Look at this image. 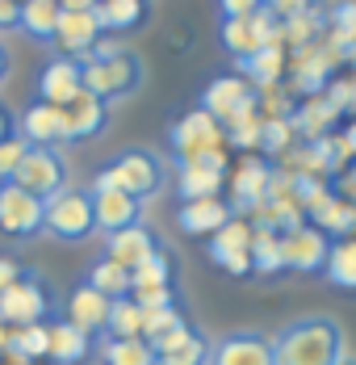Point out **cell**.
<instances>
[{
  "label": "cell",
  "instance_id": "cell-1",
  "mask_svg": "<svg viewBox=\"0 0 356 365\" xmlns=\"http://www.w3.org/2000/svg\"><path fill=\"white\" fill-rule=\"evenodd\" d=\"M80 68H84V93L101 97L105 106L135 97L142 88V80H147L142 55L130 51V46H122L117 38H109V34L80 59Z\"/></svg>",
  "mask_w": 356,
  "mask_h": 365
},
{
  "label": "cell",
  "instance_id": "cell-2",
  "mask_svg": "<svg viewBox=\"0 0 356 365\" xmlns=\"http://www.w3.org/2000/svg\"><path fill=\"white\" fill-rule=\"evenodd\" d=\"M277 365H340L348 357V336L335 315H302L277 336Z\"/></svg>",
  "mask_w": 356,
  "mask_h": 365
},
{
  "label": "cell",
  "instance_id": "cell-3",
  "mask_svg": "<svg viewBox=\"0 0 356 365\" xmlns=\"http://www.w3.org/2000/svg\"><path fill=\"white\" fill-rule=\"evenodd\" d=\"M93 185H113V189H122L139 202H151L168 189V160L151 147H126L97 173Z\"/></svg>",
  "mask_w": 356,
  "mask_h": 365
},
{
  "label": "cell",
  "instance_id": "cell-4",
  "mask_svg": "<svg viewBox=\"0 0 356 365\" xmlns=\"http://www.w3.org/2000/svg\"><path fill=\"white\" fill-rule=\"evenodd\" d=\"M13 185H21L26 193H34L42 202H51L63 189H71V164L63 155V147H30L21 168L13 173Z\"/></svg>",
  "mask_w": 356,
  "mask_h": 365
},
{
  "label": "cell",
  "instance_id": "cell-5",
  "mask_svg": "<svg viewBox=\"0 0 356 365\" xmlns=\"http://www.w3.org/2000/svg\"><path fill=\"white\" fill-rule=\"evenodd\" d=\"M46 235H55L59 244H84L88 235H97L93 193L88 189H63L59 197H51L46 202Z\"/></svg>",
  "mask_w": 356,
  "mask_h": 365
},
{
  "label": "cell",
  "instance_id": "cell-6",
  "mask_svg": "<svg viewBox=\"0 0 356 365\" xmlns=\"http://www.w3.org/2000/svg\"><path fill=\"white\" fill-rule=\"evenodd\" d=\"M168 147H172V155H177V168L201 160V155H210V151H222V122L210 118L201 106L189 110V113H180L177 122L168 126Z\"/></svg>",
  "mask_w": 356,
  "mask_h": 365
},
{
  "label": "cell",
  "instance_id": "cell-7",
  "mask_svg": "<svg viewBox=\"0 0 356 365\" xmlns=\"http://www.w3.org/2000/svg\"><path fill=\"white\" fill-rule=\"evenodd\" d=\"M51 311V290L42 282L38 269H21V277L0 294V319L4 328H30V324H42Z\"/></svg>",
  "mask_w": 356,
  "mask_h": 365
},
{
  "label": "cell",
  "instance_id": "cell-8",
  "mask_svg": "<svg viewBox=\"0 0 356 365\" xmlns=\"http://www.w3.org/2000/svg\"><path fill=\"white\" fill-rule=\"evenodd\" d=\"M218 42H222V51H226L235 63H244V59H251L260 46L281 42V21H277L268 9H260V13H251V17H231V21L218 26Z\"/></svg>",
  "mask_w": 356,
  "mask_h": 365
},
{
  "label": "cell",
  "instance_id": "cell-9",
  "mask_svg": "<svg viewBox=\"0 0 356 365\" xmlns=\"http://www.w3.org/2000/svg\"><path fill=\"white\" fill-rule=\"evenodd\" d=\"M201 110L226 126L244 113H260V88H251L244 76H214L201 88Z\"/></svg>",
  "mask_w": 356,
  "mask_h": 365
},
{
  "label": "cell",
  "instance_id": "cell-10",
  "mask_svg": "<svg viewBox=\"0 0 356 365\" xmlns=\"http://www.w3.org/2000/svg\"><path fill=\"white\" fill-rule=\"evenodd\" d=\"M0 231L13 235V240H34L46 231V202L26 193L21 185L4 181V193H0Z\"/></svg>",
  "mask_w": 356,
  "mask_h": 365
},
{
  "label": "cell",
  "instance_id": "cell-11",
  "mask_svg": "<svg viewBox=\"0 0 356 365\" xmlns=\"http://www.w3.org/2000/svg\"><path fill=\"white\" fill-rule=\"evenodd\" d=\"M210 365H277V344L256 328L226 331L210 344Z\"/></svg>",
  "mask_w": 356,
  "mask_h": 365
},
{
  "label": "cell",
  "instance_id": "cell-12",
  "mask_svg": "<svg viewBox=\"0 0 356 365\" xmlns=\"http://www.w3.org/2000/svg\"><path fill=\"white\" fill-rule=\"evenodd\" d=\"M93 219H97V231L101 235H117V231H130V227H142V215H147V202L113 189V185H93Z\"/></svg>",
  "mask_w": 356,
  "mask_h": 365
},
{
  "label": "cell",
  "instance_id": "cell-13",
  "mask_svg": "<svg viewBox=\"0 0 356 365\" xmlns=\"http://www.w3.org/2000/svg\"><path fill=\"white\" fill-rule=\"evenodd\" d=\"M327 252H331V240L315 222H302V227L281 235V256L289 273H323L327 269Z\"/></svg>",
  "mask_w": 356,
  "mask_h": 365
},
{
  "label": "cell",
  "instance_id": "cell-14",
  "mask_svg": "<svg viewBox=\"0 0 356 365\" xmlns=\"http://www.w3.org/2000/svg\"><path fill=\"white\" fill-rule=\"evenodd\" d=\"M80 93H84V68H80V59L55 55V59L42 63V72H38V101L63 110V106H71Z\"/></svg>",
  "mask_w": 356,
  "mask_h": 365
},
{
  "label": "cell",
  "instance_id": "cell-15",
  "mask_svg": "<svg viewBox=\"0 0 356 365\" xmlns=\"http://www.w3.org/2000/svg\"><path fill=\"white\" fill-rule=\"evenodd\" d=\"M206 252H210V260L222 269V273L248 277L251 273V227L244 219H231L218 235H210Z\"/></svg>",
  "mask_w": 356,
  "mask_h": 365
},
{
  "label": "cell",
  "instance_id": "cell-16",
  "mask_svg": "<svg viewBox=\"0 0 356 365\" xmlns=\"http://www.w3.org/2000/svg\"><path fill=\"white\" fill-rule=\"evenodd\" d=\"M273 185H277L273 164L248 155V160L239 164L235 181H231V210H235V215H244V210H260V206L273 197Z\"/></svg>",
  "mask_w": 356,
  "mask_h": 365
},
{
  "label": "cell",
  "instance_id": "cell-17",
  "mask_svg": "<svg viewBox=\"0 0 356 365\" xmlns=\"http://www.w3.org/2000/svg\"><path fill=\"white\" fill-rule=\"evenodd\" d=\"M210 336L197 324H180L177 331H168L164 340H155V357L159 365H210Z\"/></svg>",
  "mask_w": 356,
  "mask_h": 365
},
{
  "label": "cell",
  "instance_id": "cell-18",
  "mask_svg": "<svg viewBox=\"0 0 356 365\" xmlns=\"http://www.w3.org/2000/svg\"><path fill=\"white\" fill-rule=\"evenodd\" d=\"M17 135L30 147H63L68 143V118H63L59 106L34 101V106H26V113L17 118Z\"/></svg>",
  "mask_w": 356,
  "mask_h": 365
},
{
  "label": "cell",
  "instance_id": "cell-19",
  "mask_svg": "<svg viewBox=\"0 0 356 365\" xmlns=\"http://www.w3.org/2000/svg\"><path fill=\"white\" fill-rule=\"evenodd\" d=\"M222 173H226V155H222V151H210V155H201V160H193V164H180V177H177L180 202L218 197Z\"/></svg>",
  "mask_w": 356,
  "mask_h": 365
},
{
  "label": "cell",
  "instance_id": "cell-20",
  "mask_svg": "<svg viewBox=\"0 0 356 365\" xmlns=\"http://www.w3.org/2000/svg\"><path fill=\"white\" fill-rule=\"evenodd\" d=\"M109 307H113V302H109L101 290H93L88 282H75L71 294H68V315H63V319L75 324L80 331H88L93 340H101V336H105V324H109Z\"/></svg>",
  "mask_w": 356,
  "mask_h": 365
},
{
  "label": "cell",
  "instance_id": "cell-21",
  "mask_svg": "<svg viewBox=\"0 0 356 365\" xmlns=\"http://www.w3.org/2000/svg\"><path fill=\"white\" fill-rule=\"evenodd\" d=\"M101 38H105V30H101L97 9H88V13H71V9H63V17H59V34H55L59 55L84 59V55L101 42Z\"/></svg>",
  "mask_w": 356,
  "mask_h": 365
},
{
  "label": "cell",
  "instance_id": "cell-22",
  "mask_svg": "<svg viewBox=\"0 0 356 365\" xmlns=\"http://www.w3.org/2000/svg\"><path fill=\"white\" fill-rule=\"evenodd\" d=\"M231 219H235V210H231V202H222V197L180 202V210H177V227L184 231V235H193V240H210V235H218Z\"/></svg>",
  "mask_w": 356,
  "mask_h": 365
},
{
  "label": "cell",
  "instance_id": "cell-23",
  "mask_svg": "<svg viewBox=\"0 0 356 365\" xmlns=\"http://www.w3.org/2000/svg\"><path fill=\"white\" fill-rule=\"evenodd\" d=\"M63 118H68V143H88L109 130V106L93 93H80L71 106H63Z\"/></svg>",
  "mask_w": 356,
  "mask_h": 365
},
{
  "label": "cell",
  "instance_id": "cell-24",
  "mask_svg": "<svg viewBox=\"0 0 356 365\" xmlns=\"http://www.w3.org/2000/svg\"><path fill=\"white\" fill-rule=\"evenodd\" d=\"M155 252H164V244H159V235L147 231V227H130V231L105 235V256L117 260L122 269H130V273H135L139 264H147Z\"/></svg>",
  "mask_w": 356,
  "mask_h": 365
},
{
  "label": "cell",
  "instance_id": "cell-25",
  "mask_svg": "<svg viewBox=\"0 0 356 365\" xmlns=\"http://www.w3.org/2000/svg\"><path fill=\"white\" fill-rule=\"evenodd\" d=\"M59 17H63V4L59 0H21V34L38 42V46H55L59 34Z\"/></svg>",
  "mask_w": 356,
  "mask_h": 365
},
{
  "label": "cell",
  "instance_id": "cell-26",
  "mask_svg": "<svg viewBox=\"0 0 356 365\" xmlns=\"http://www.w3.org/2000/svg\"><path fill=\"white\" fill-rule=\"evenodd\" d=\"M93 349H97V340L88 331H80L75 324H68V319L51 324V353L46 357L55 365H84L93 357Z\"/></svg>",
  "mask_w": 356,
  "mask_h": 365
},
{
  "label": "cell",
  "instance_id": "cell-27",
  "mask_svg": "<svg viewBox=\"0 0 356 365\" xmlns=\"http://www.w3.org/2000/svg\"><path fill=\"white\" fill-rule=\"evenodd\" d=\"M281 72H285V46H281V42L260 46L251 59L239 63V76L248 80L251 88H260V93H268L273 84H281Z\"/></svg>",
  "mask_w": 356,
  "mask_h": 365
},
{
  "label": "cell",
  "instance_id": "cell-28",
  "mask_svg": "<svg viewBox=\"0 0 356 365\" xmlns=\"http://www.w3.org/2000/svg\"><path fill=\"white\" fill-rule=\"evenodd\" d=\"M97 17H101V30L109 38L135 34L147 21V0H97Z\"/></svg>",
  "mask_w": 356,
  "mask_h": 365
},
{
  "label": "cell",
  "instance_id": "cell-29",
  "mask_svg": "<svg viewBox=\"0 0 356 365\" xmlns=\"http://www.w3.org/2000/svg\"><path fill=\"white\" fill-rule=\"evenodd\" d=\"M97 357H101V365H159L155 349L142 336H130V340H109V336H101L97 340Z\"/></svg>",
  "mask_w": 356,
  "mask_h": 365
},
{
  "label": "cell",
  "instance_id": "cell-30",
  "mask_svg": "<svg viewBox=\"0 0 356 365\" xmlns=\"http://www.w3.org/2000/svg\"><path fill=\"white\" fill-rule=\"evenodd\" d=\"M93 290H101L109 298V302H117V298H130V290H135V273L130 269H122L117 260H109V256H101L93 269H88V277H84Z\"/></svg>",
  "mask_w": 356,
  "mask_h": 365
},
{
  "label": "cell",
  "instance_id": "cell-31",
  "mask_svg": "<svg viewBox=\"0 0 356 365\" xmlns=\"http://www.w3.org/2000/svg\"><path fill=\"white\" fill-rule=\"evenodd\" d=\"M9 361H30L51 353V324H30V328H9Z\"/></svg>",
  "mask_w": 356,
  "mask_h": 365
},
{
  "label": "cell",
  "instance_id": "cell-32",
  "mask_svg": "<svg viewBox=\"0 0 356 365\" xmlns=\"http://www.w3.org/2000/svg\"><path fill=\"white\" fill-rule=\"evenodd\" d=\"M285 269V256H281V231H273V227H251V273H264V277H273V273H281Z\"/></svg>",
  "mask_w": 356,
  "mask_h": 365
},
{
  "label": "cell",
  "instance_id": "cell-33",
  "mask_svg": "<svg viewBox=\"0 0 356 365\" xmlns=\"http://www.w3.org/2000/svg\"><path fill=\"white\" fill-rule=\"evenodd\" d=\"M335 118H340V110H335L323 93H319V97H310L306 106H298V110L289 113L293 130H302L306 139H323V135L331 130V122H335Z\"/></svg>",
  "mask_w": 356,
  "mask_h": 365
},
{
  "label": "cell",
  "instance_id": "cell-34",
  "mask_svg": "<svg viewBox=\"0 0 356 365\" xmlns=\"http://www.w3.org/2000/svg\"><path fill=\"white\" fill-rule=\"evenodd\" d=\"M323 277H327L331 286H340V290H356V235H348V240H331Z\"/></svg>",
  "mask_w": 356,
  "mask_h": 365
},
{
  "label": "cell",
  "instance_id": "cell-35",
  "mask_svg": "<svg viewBox=\"0 0 356 365\" xmlns=\"http://www.w3.org/2000/svg\"><path fill=\"white\" fill-rule=\"evenodd\" d=\"M109 340H130V336H142V311L135 307V298H117L109 307V324H105Z\"/></svg>",
  "mask_w": 356,
  "mask_h": 365
},
{
  "label": "cell",
  "instance_id": "cell-36",
  "mask_svg": "<svg viewBox=\"0 0 356 365\" xmlns=\"http://www.w3.org/2000/svg\"><path fill=\"white\" fill-rule=\"evenodd\" d=\"M180 324H189V319L180 315V307H168V311H142V340L155 344V340H164L168 331H177Z\"/></svg>",
  "mask_w": 356,
  "mask_h": 365
},
{
  "label": "cell",
  "instance_id": "cell-37",
  "mask_svg": "<svg viewBox=\"0 0 356 365\" xmlns=\"http://www.w3.org/2000/svg\"><path fill=\"white\" fill-rule=\"evenodd\" d=\"M289 139H293V122H289V118H264V122H260V151H264V155L285 151Z\"/></svg>",
  "mask_w": 356,
  "mask_h": 365
},
{
  "label": "cell",
  "instance_id": "cell-38",
  "mask_svg": "<svg viewBox=\"0 0 356 365\" xmlns=\"http://www.w3.org/2000/svg\"><path fill=\"white\" fill-rule=\"evenodd\" d=\"M135 286H177V282H172V256L155 252L147 264H139V269H135Z\"/></svg>",
  "mask_w": 356,
  "mask_h": 365
},
{
  "label": "cell",
  "instance_id": "cell-39",
  "mask_svg": "<svg viewBox=\"0 0 356 365\" xmlns=\"http://www.w3.org/2000/svg\"><path fill=\"white\" fill-rule=\"evenodd\" d=\"M260 122H264L260 113H244L222 126V139H231L235 147H260Z\"/></svg>",
  "mask_w": 356,
  "mask_h": 365
},
{
  "label": "cell",
  "instance_id": "cell-40",
  "mask_svg": "<svg viewBox=\"0 0 356 365\" xmlns=\"http://www.w3.org/2000/svg\"><path fill=\"white\" fill-rule=\"evenodd\" d=\"M130 298L139 311H168V307H177V286H135Z\"/></svg>",
  "mask_w": 356,
  "mask_h": 365
},
{
  "label": "cell",
  "instance_id": "cell-41",
  "mask_svg": "<svg viewBox=\"0 0 356 365\" xmlns=\"http://www.w3.org/2000/svg\"><path fill=\"white\" fill-rule=\"evenodd\" d=\"M26 151H30V143H26L21 135H13V139H4V143H0V181H13V173L21 168Z\"/></svg>",
  "mask_w": 356,
  "mask_h": 365
},
{
  "label": "cell",
  "instance_id": "cell-42",
  "mask_svg": "<svg viewBox=\"0 0 356 365\" xmlns=\"http://www.w3.org/2000/svg\"><path fill=\"white\" fill-rule=\"evenodd\" d=\"M264 9L277 17V21H289V17H302L315 9V0H264Z\"/></svg>",
  "mask_w": 356,
  "mask_h": 365
},
{
  "label": "cell",
  "instance_id": "cell-43",
  "mask_svg": "<svg viewBox=\"0 0 356 365\" xmlns=\"http://www.w3.org/2000/svg\"><path fill=\"white\" fill-rule=\"evenodd\" d=\"M264 9V0H218V17L222 21H231V17H251V13H260Z\"/></svg>",
  "mask_w": 356,
  "mask_h": 365
},
{
  "label": "cell",
  "instance_id": "cell-44",
  "mask_svg": "<svg viewBox=\"0 0 356 365\" xmlns=\"http://www.w3.org/2000/svg\"><path fill=\"white\" fill-rule=\"evenodd\" d=\"M21 26V0H0V30H17Z\"/></svg>",
  "mask_w": 356,
  "mask_h": 365
},
{
  "label": "cell",
  "instance_id": "cell-45",
  "mask_svg": "<svg viewBox=\"0 0 356 365\" xmlns=\"http://www.w3.org/2000/svg\"><path fill=\"white\" fill-rule=\"evenodd\" d=\"M17 277H21V264H17L13 256H0V294L9 290V286H13Z\"/></svg>",
  "mask_w": 356,
  "mask_h": 365
},
{
  "label": "cell",
  "instance_id": "cell-46",
  "mask_svg": "<svg viewBox=\"0 0 356 365\" xmlns=\"http://www.w3.org/2000/svg\"><path fill=\"white\" fill-rule=\"evenodd\" d=\"M9 76H13V51H9V42L0 38V88L9 84Z\"/></svg>",
  "mask_w": 356,
  "mask_h": 365
},
{
  "label": "cell",
  "instance_id": "cell-47",
  "mask_svg": "<svg viewBox=\"0 0 356 365\" xmlns=\"http://www.w3.org/2000/svg\"><path fill=\"white\" fill-rule=\"evenodd\" d=\"M13 135H17V122H13V113L0 106V143H4V139H13Z\"/></svg>",
  "mask_w": 356,
  "mask_h": 365
},
{
  "label": "cell",
  "instance_id": "cell-48",
  "mask_svg": "<svg viewBox=\"0 0 356 365\" xmlns=\"http://www.w3.org/2000/svg\"><path fill=\"white\" fill-rule=\"evenodd\" d=\"M340 143H344L348 155H356V122H348V130H344V139H340Z\"/></svg>",
  "mask_w": 356,
  "mask_h": 365
},
{
  "label": "cell",
  "instance_id": "cell-49",
  "mask_svg": "<svg viewBox=\"0 0 356 365\" xmlns=\"http://www.w3.org/2000/svg\"><path fill=\"white\" fill-rule=\"evenodd\" d=\"M344 185H348V189H352V193H356V168H352V173H348V177H344Z\"/></svg>",
  "mask_w": 356,
  "mask_h": 365
},
{
  "label": "cell",
  "instance_id": "cell-50",
  "mask_svg": "<svg viewBox=\"0 0 356 365\" xmlns=\"http://www.w3.org/2000/svg\"><path fill=\"white\" fill-rule=\"evenodd\" d=\"M340 365H356V357H352V353H348V357H344V361H340Z\"/></svg>",
  "mask_w": 356,
  "mask_h": 365
},
{
  "label": "cell",
  "instance_id": "cell-51",
  "mask_svg": "<svg viewBox=\"0 0 356 365\" xmlns=\"http://www.w3.org/2000/svg\"><path fill=\"white\" fill-rule=\"evenodd\" d=\"M9 365H30V361H9Z\"/></svg>",
  "mask_w": 356,
  "mask_h": 365
},
{
  "label": "cell",
  "instance_id": "cell-52",
  "mask_svg": "<svg viewBox=\"0 0 356 365\" xmlns=\"http://www.w3.org/2000/svg\"><path fill=\"white\" fill-rule=\"evenodd\" d=\"M0 193H4V181H0Z\"/></svg>",
  "mask_w": 356,
  "mask_h": 365
},
{
  "label": "cell",
  "instance_id": "cell-53",
  "mask_svg": "<svg viewBox=\"0 0 356 365\" xmlns=\"http://www.w3.org/2000/svg\"><path fill=\"white\" fill-rule=\"evenodd\" d=\"M0 324H4V319H0Z\"/></svg>",
  "mask_w": 356,
  "mask_h": 365
}]
</instances>
